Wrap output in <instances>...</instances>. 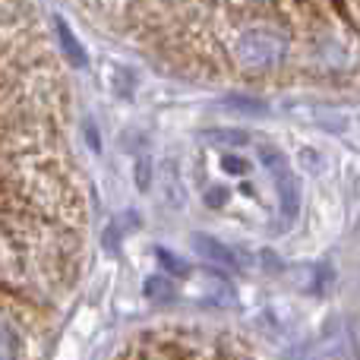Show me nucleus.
<instances>
[{"label":"nucleus","mask_w":360,"mask_h":360,"mask_svg":"<svg viewBox=\"0 0 360 360\" xmlns=\"http://www.w3.org/2000/svg\"><path fill=\"white\" fill-rule=\"evenodd\" d=\"M57 38H60L63 54L70 57V63H76V67H86V51H82V44L76 41V35H73V29H70L63 19H57Z\"/></svg>","instance_id":"nucleus-7"},{"label":"nucleus","mask_w":360,"mask_h":360,"mask_svg":"<svg viewBox=\"0 0 360 360\" xmlns=\"http://www.w3.org/2000/svg\"><path fill=\"white\" fill-rule=\"evenodd\" d=\"M193 294L205 304H215V307H234L237 304V291L231 288V281L218 272H196V278L190 281Z\"/></svg>","instance_id":"nucleus-3"},{"label":"nucleus","mask_w":360,"mask_h":360,"mask_svg":"<svg viewBox=\"0 0 360 360\" xmlns=\"http://www.w3.org/2000/svg\"><path fill=\"white\" fill-rule=\"evenodd\" d=\"M143 294L152 300V304H174L177 300V288L168 275H149L143 285Z\"/></svg>","instance_id":"nucleus-5"},{"label":"nucleus","mask_w":360,"mask_h":360,"mask_svg":"<svg viewBox=\"0 0 360 360\" xmlns=\"http://www.w3.org/2000/svg\"><path fill=\"white\" fill-rule=\"evenodd\" d=\"M19 357V338L6 323H0V360H16Z\"/></svg>","instance_id":"nucleus-9"},{"label":"nucleus","mask_w":360,"mask_h":360,"mask_svg":"<svg viewBox=\"0 0 360 360\" xmlns=\"http://www.w3.org/2000/svg\"><path fill=\"white\" fill-rule=\"evenodd\" d=\"M155 256H158V262H162V269L168 272V278H184V275H190V262H184L180 256L171 253V250L158 247Z\"/></svg>","instance_id":"nucleus-8"},{"label":"nucleus","mask_w":360,"mask_h":360,"mask_svg":"<svg viewBox=\"0 0 360 360\" xmlns=\"http://www.w3.org/2000/svg\"><path fill=\"white\" fill-rule=\"evenodd\" d=\"M228 54L234 60V67L243 70V73H269V70H278L288 60L291 41H288V35L281 29L253 25V29L237 32Z\"/></svg>","instance_id":"nucleus-1"},{"label":"nucleus","mask_w":360,"mask_h":360,"mask_svg":"<svg viewBox=\"0 0 360 360\" xmlns=\"http://www.w3.org/2000/svg\"><path fill=\"white\" fill-rule=\"evenodd\" d=\"M89 143L95 146V152L101 149V143H98V133H95V127H89Z\"/></svg>","instance_id":"nucleus-14"},{"label":"nucleus","mask_w":360,"mask_h":360,"mask_svg":"<svg viewBox=\"0 0 360 360\" xmlns=\"http://www.w3.org/2000/svg\"><path fill=\"white\" fill-rule=\"evenodd\" d=\"M136 184L139 186H143V190H146V186H149V162H139V168H136Z\"/></svg>","instance_id":"nucleus-13"},{"label":"nucleus","mask_w":360,"mask_h":360,"mask_svg":"<svg viewBox=\"0 0 360 360\" xmlns=\"http://www.w3.org/2000/svg\"><path fill=\"white\" fill-rule=\"evenodd\" d=\"M224 108H231V111H240V114H266V105H259V101H250V98H228V101H224Z\"/></svg>","instance_id":"nucleus-10"},{"label":"nucleus","mask_w":360,"mask_h":360,"mask_svg":"<svg viewBox=\"0 0 360 360\" xmlns=\"http://www.w3.org/2000/svg\"><path fill=\"white\" fill-rule=\"evenodd\" d=\"M221 168L228 171V174H247L250 171V165H247V158H240V155H221Z\"/></svg>","instance_id":"nucleus-11"},{"label":"nucleus","mask_w":360,"mask_h":360,"mask_svg":"<svg viewBox=\"0 0 360 360\" xmlns=\"http://www.w3.org/2000/svg\"><path fill=\"white\" fill-rule=\"evenodd\" d=\"M205 143L221 146V149H240V146L250 143V136L243 130H228V127H218V130H205L202 133Z\"/></svg>","instance_id":"nucleus-6"},{"label":"nucleus","mask_w":360,"mask_h":360,"mask_svg":"<svg viewBox=\"0 0 360 360\" xmlns=\"http://www.w3.org/2000/svg\"><path fill=\"white\" fill-rule=\"evenodd\" d=\"M193 247H196L199 256H205L209 262H218L221 269H240L243 259L234 253L231 247H224L221 240H215V237L209 234H193Z\"/></svg>","instance_id":"nucleus-4"},{"label":"nucleus","mask_w":360,"mask_h":360,"mask_svg":"<svg viewBox=\"0 0 360 360\" xmlns=\"http://www.w3.org/2000/svg\"><path fill=\"white\" fill-rule=\"evenodd\" d=\"M205 199H209V205H224L228 190H209V193H205Z\"/></svg>","instance_id":"nucleus-12"},{"label":"nucleus","mask_w":360,"mask_h":360,"mask_svg":"<svg viewBox=\"0 0 360 360\" xmlns=\"http://www.w3.org/2000/svg\"><path fill=\"white\" fill-rule=\"evenodd\" d=\"M262 162L275 171V190H278V196H281V212H285V218H294L300 209V193H297V184H294L291 168L281 162V155L275 149H262Z\"/></svg>","instance_id":"nucleus-2"}]
</instances>
